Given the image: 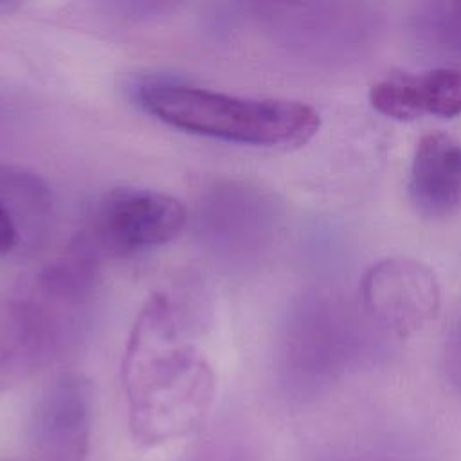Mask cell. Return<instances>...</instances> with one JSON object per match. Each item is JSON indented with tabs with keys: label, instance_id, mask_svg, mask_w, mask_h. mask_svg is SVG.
Here are the masks:
<instances>
[{
	"label": "cell",
	"instance_id": "1",
	"mask_svg": "<svg viewBox=\"0 0 461 461\" xmlns=\"http://www.w3.org/2000/svg\"><path fill=\"white\" fill-rule=\"evenodd\" d=\"M121 380L130 432L144 447L193 434L212 409L214 371L162 292L148 297L131 324Z\"/></svg>",
	"mask_w": 461,
	"mask_h": 461
},
{
	"label": "cell",
	"instance_id": "2",
	"mask_svg": "<svg viewBox=\"0 0 461 461\" xmlns=\"http://www.w3.org/2000/svg\"><path fill=\"white\" fill-rule=\"evenodd\" d=\"M137 104L157 121L191 135L256 148H301L321 128L319 112L294 99L241 97L175 83H146Z\"/></svg>",
	"mask_w": 461,
	"mask_h": 461
},
{
	"label": "cell",
	"instance_id": "3",
	"mask_svg": "<svg viewBox=\"0 0 461 461\" xmlns=\"http://www.w3.org/2000/svg\"><path fill=\"white\" fill-rule=\"evenodd\" d=\"M185 225V205L173 194L149 187H113L95 209L97 238L117 254L166 245L180 236Z\"/></svg>",
	"mask_w": 461,
	"mask_h": 461
},
{
	"label": "cell",
	"instance_id": "4",
	"mask_svg": "<svg viewBox=\"0 0 461 461\" xmlns=\"http://www.w3.org/2000/svg\"><path fill=\"white\" fill-rule=\"evenodd\" d=\"M360 294L373 319L400 337L421 330L441 303L434 272L409 258H385L371 265L360 281Z\"/></svg>",
	"mask_w": 461,
	"mask_h": 461
},
{
	"label": "cell",
	"instance_id": "5",
	"mask_svg": "<svg viewBox=\"0 0 461 461\" xmlns=\"http://www.w3.org/2000/svg\"><path fill=\"white\" fill-rule=\"evenodd\" d=\"M36 461H85L92 438V385L76 371L56 376L40 394L29 427Z\"/></svg>",
	"mask_w": 461,
	"mask_h": 461
},
{
	"label": "cell",
	"instance_id": "6",
	"mask_svg": "<svg viewBox=\"0 0 461 461\" xmlns=\"http://www.w3.org/2000/svg\"><path fill=\"white\" fill-rule=\"evenodd\" d=\"M371 106L394 121L425 115L454 119L461 115V68H432L423 74H391L369 90Z\"/></svg>",
	"mask_w": 461,
	"mask_h": 461
},
{
	"label": "cell",
	"instance_id": "7",
	"mask_svg": "<svg viewBox=\"0 0 461 461\" xmlns=\"http://www.w3.org/2000/svg\"><path fill=\"white\" fill-rule=\"evenodd\" d=\"M409 198L430 220L450 216L461 207V142L447 133L423 135L412 155Z\"/></svg>",
	"mask_w": 461,
	"mask_h": 461
},
{
	"label": "cell",
	"instance_id": "8",
	"mask_svg": "<svg viewBox=\"0 0 461 461\" xmlns=\"http://www.w3.org/2000/svg\"><path fill=\"white\" fill-rule=\"evenodd\" d=\"M45 322L23 301H0V393L29 375L47 348Z\"/></svg>",
	"mask_w": 461,
	"mask_h": 461
},
{
	"label": "cell",
	"instance_id": "9",
	"mask_svg": "<svg viewBox=\"0 0 461 461\" xmlns=\"http://www.w3.org/2000/svg\"><path fill=\"white\" fill-rule=\"evenodd\" d=\"M189 461H241V456L230 441L214 438L211 441H205L200 445Z\"/></svg>",
	"mask_w": 461,
	"mask_h": 461
},
{
	"label": "cell",
	"instance_id": "10",
	"mask_svg": "<svg viewBox=\"0 0 461 461\" xmlns=\"http://www.w3.org/2000/svg\"><path fill=\"white\" fill-rule=\"evenodd\" d=\"M18 240V229L11 211L0 198V254H7Z\"/></svg>",
	"mask_w": 461,
	"mask_h": 461
}]
</instances>
